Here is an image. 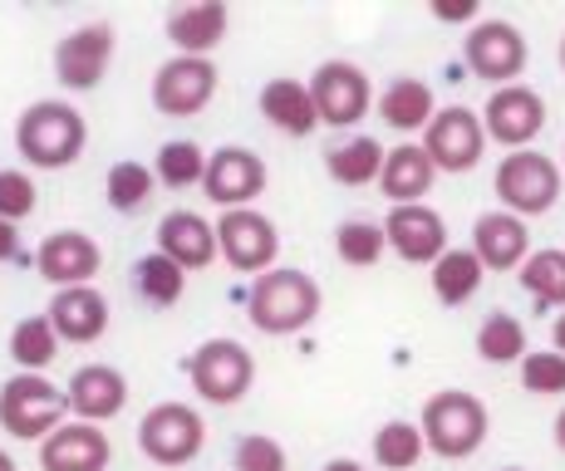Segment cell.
Wrapping results in <instances>:
<instances>
[{
	"mask_svg": "<svg viewBox=\"0 0 565 471\" xmlns=\"http://www.w3.org/2000/svg\"><path fill=\"white\" fill-rule=\"evenodd\" d=\"M433 178H438V168H433L428 148H423V142H398V148L384 158V178H379V188H384V196L394 206H413V202L428 196Z\"/></svg>",
	"mask_w": 565,
	"mask_h": 471,
	"instance_id": "cell-24",
	"label": "cell"
},
{
	"mask_svg": "<svg viewBox=\"0 0 565 471\" xmlns=\"http://www.w3.org/2000/svg\"><path fill=\"white\" fill-rule=\"evenodd\" d=\"M64 398H70V413L79 422H108L128 408V378L108 364H84L79 374L70 378Z\"/></svg>",
	"mask_w": 565,
	"mask_h": 471,
	"instance_id": "cell-20",
	"label": "cell"
},
{
	"mask_svg": "<svg viewBox=\"0 0 565 471\" xmlns=\"http://www.w3.org/2000/svg\"><path fill=\"white\" fill-rule=\"evenodd\" d=\"M134 276H138V295H143L148 304H178L182 290H188V270H182L178 260H168L162 250L138 260Z\"/></svg>",
	"mask_w": 565,
	"mask_h": 471,
	"instance_id": "cell-33",
	"label": "cell"
},
{
	"mask_svg": "<svg viewBox=\"0 0 565 471\" xmlns=\"http://www.w3.org/2000/svg\"><path fill=\"white\" fill-rule=\"evenodd\" d=\"M433 15L452 20V25H458V20H477V0H438V6H433Z\"/></svg>",
	"mask_w": 565,
	"mask_h": 471,
	"instance_id": "cell-40",
	"label": "cell"
},
{
	"mask_svg": "<svg viewBox=\"0 0 565 471\" xmlns=\"http://www.w3.org/2000/svg\"><path fill=\"white\" fill-rule=\"evenodd\" d=\"M35 266L54 290H74V285H89L99 276L104 250H99V240L84 236V232H54V236L40 240Z\"/></svg>",
	"mask_w": 565,
	"mask_h": 471,
	"instance_id": "cell-17",
	"label": "cell"
},
{
	"mask_svg": "<svg viewBox=\"0 0 565 471\" xmlns=\"http://www.w3.org/2000/svg\"><path fill=\"white\" fill-rule=\"evenodd\" d=\"M54 354H60V334H54L50 314L20 320L15 330H10V358L20 364V374H40V368H50Z\"/></svg>",
	"mask_w": 565,
	"mask_h": 471,
	"instance_id": "cell-29",
	"label": "cell"
},
{
	"mask_svg": "<svg viewBox=\"0 0 565 471\" xmlns=\"http://www.w3.org/2000/svg\"><path fill=\"white\" fill-rule=\"evenodd\" d=\"M70 418V398L45 374H15L0 388V427L20 442H45Z\"/></svg>",
	"mask_w": 565,
	"mask_h": 471,
	"instance_id": "cell-4",
	"label": "cell"
},
{
	"mask_svg": "<svg viewBox=\"0 0 565 471\" xmlns=\"http://www.w3.org/2000/svg\"><path fill=\"white\" fill-rule=\"evenodd\" d=\"M428 452L423 442V427L418 422H384L374 432V462L384 471H413Z\"/></svg>",
	"mask_w": 565,
	"mask_h": 471,
	"instance_id": "cell-31",
	"label": "cell"
},
{
	"mask_svg": "<svg viewBox=\"0 0 565 471\" xmlns=\"http://www.w3.org/2000/svg\"><path fill=\"white\" fill-rule=\"evenodd\" d=\"M236 471H290L286 447L266 432H252L236 442Z\"/></svg>",
	"mask_w": 565,
	"mask_h": 471,
	"instance_id": "cell-38",
	"label": "cell"
},
{
	"mask_svg": "<svg viewBox=\"0 0 565 471\" xmlns=\"http://www.w3.org/2000/svg\"><path fill=\"white\" fill-rule=\"evenodd\" d=\"M50 324L60 334V344H94L108 330V300L94 285H74V290H60L50 300Z\"/></svg>",
	"mask_w": 565,
	"mask_h": 471,
	"instance_id": "cell-21",
	"label": "cell"
},
{
	"mask_svg": "<svg viewBox=\"0 0 565 471\" xmlns=\"http://www.w3.org/2000/svg\"><path fill=\"white\" fill-rule=\"evenodd\" d=\"M472 250L487 270H521L531 260V232L512 212H482L472 226Z\"/></svg>",
	"mask_w": 565,
	"mask_h": 471,
	"instance_id": "cell-19",
	"label": "cell"
},
{
	"mask_svg": "<svg viewBox=\"0 0 565 471\" xmlns=\"http://www.w3.org/2000/svg\"><path fill=\"white\" fill-rule=\"evenodd\" d=\"M158 188V172H148L143 162H114L108 168V182H104V192H108V206H118V212H138V206L153 196Z\"/></svg>",
	"mask_w": 565,
	"mask_h": 471,
	"instance_id": "cell-35",
	"label": "cell"
},
{
	"mask_svg": "<svg viewBox=\"0 0 565 471\" xmlns=\"http://www.w3.org/2000/svg\"><path fill=\"white\" fill-rule=\"evenodd\" d=\"M521 388L541 393V398H561L565 393V354L561 349H541V354L521 358Z\"/></svg>",
	"mask_w": 565,
	"mask_h": 471,
	"instance_id": "cell-37",
	"label": "cell"
},
{
	"mask_svg": "<svg viewBox=\"0 0 565 471\" xmlns=\"http://www.w3.org/2000/svg\"><path fill=\"white\" fill-rule=\"evenodd\" d=\"M482 124H487V138L502 142L512 152H526L531 138L546 128V98H541L531 84H507V89H492L482 108Z\"/></svg>",
	"mask_w": 565,
	"mask_h": 471,
	"instance_id": "cell-12",
	"label": "cell"
},
{
	"mask_svg": "<svg viewBox=\"0 0 565 471\" xmlns=\"http://www.w3.org/2000/svg\"><path fill=\"white\" fill-rule=\"evenodd\" d=\"M521 285L541 310H565V250H531V260L521 266Z\"/></svg>",
	"mask_w": 565,
	"mask_h": 471,
	"instance_id": "cell-30",
	"label": "cell"
},
{
	"mask_svg": "<svg viewBox=\"0 0 565 471\" xmlns=\"http://www.w3.org/2000/svg\"><path fill=\"white\" fill-rule=\"evenodd\" d=\"M324 471H364L354 457H334V462H324Z\"/></svg>",
	"mask_w": 565,
	"mask_h": 471,
	"instance_id": "cell-42",
	"label": "cell"
},
{
	"mask_svg": "<svg viewBox=\"0 0 565 471\" xmlns=\"http://www.w3.org/2000/svg\"><path fill=\"white\" fill-rule=\"evenodd\" d=\"M477 354L487 364H521L531 354L526 349V324L516 314H487L482 330H477Z\"/></svg>",
	"mask_w": 565,
	"mask_h": 471,
	"instance_id": "cell-32",
	"label": "cell"
},
{
	"mask_svg": "<svg viewBox=\"0 0 565 471\" xmlns=\"http://www.w3.org/2000/svg\"><path fill=\"white\" fill-rule=\"evenodd\" d=\"M423 442H428V452L448 457V462H462V457H472L477 447L487 442V403L472 398V393L462 388H443L433 393L428 403H423Z\"/></svg>",
	"mask_w": 565,
	"mask_h": 471,
	"instance_id": "cell-3",
	"label": "cell"
},
{
	"mask_svg": "<svg viewBox=\"0 0 565 471\" xmlns=\"http://www.w3.org/2000/svg\"><path fill=\"white\" fill-rule=\"evenodd\" d=\"M168 40L178 45V54L212 60V50L226 40V6L222 0H192V6H178L168 15Z\"/></svg>",
	"mask_w": 565,
	"mask_h": 471,
	"instance_id": "cell-23",
	"label": "cell"
},
{
	"mask_svg": "<svg viewBox=\"0 0 565 471\" xmlns=\"http://www.w3.org/2000/svg\"><path fill=\"white\" fill-rule=\"evenodd\" d=\"M216 246H222L226 266L242 270V276L276 270V256H280L276 222H270V216H260L256 206H242V212H222V222H216Z\"/></svg>",
	"mask_w": 565,
	"mask_h": 471,
	"instance_id": "cell-9",
	"label": "cell"
},
{
	"mask_svg": "<svg viewBox=\"0 0 565 471\" xmlns=\"http://www.w3.org/2000/svg\"><path fill=\"white\" fill-rule=\"evenodd\" d=\"M556 447L565 452V408H561V418H556Z\"/></svg>",
	"mask_w": 565,
	"mask_h": 471,
	"instance_id": "cell-44",
	"label": "cell"
},
{
	"mask_svg": "<svg viewBox=\"0 0 565 471\" xmlns=\"http://www.w3.org/2000/svg\"><path fill=\"white\" fill-rule=\"evenodd\" d=\"M384 236H388V246H394V256L408 260V266H438V260L452 250L448 246V222H443L428 202L394 206L388 222H384Z\"/></svg>",
	"mask_w": 565,
	"mask_h": 471,
	"instance_id": "cell-15",
	"label": "cell"
},
{
	"mask_svg": "<svg viewBox=\"0 0 565 471\" xmlns=\"http://www.w3.org/2000/svg\"><path fill=\"white\" fill-rule=\"evenodd\" d=\"M0 471H15V462H10V457H6V452H0Z\"/></svg>",
	"mask_w": 565,
	"mask_h": 471,
	"instance_id": "cell-45",
	"label": "cell"
},
{
	"mask_svg": "<svg viewBox=\"0 0 565 471\" xmlns=\"http://www.w3.org/2000/svg\"><path fill=\"white\" fill-rule=\"evenodd\" d=\"M551 339H556V349H561V354H565V310L556 314V330H551Z\"/></svg>",
	"mask_w": 565,
	"mask_h": 471,
	"instance_id": "cell-43",
	"label": "cell"
},
{
	"mask_svg": "<svg viewBox=\"0 0 565 471\" xmlns=\"http://www.w3.org/2000/svg\"><path fill=\"white\" fill-rule=\"evenodd\" d=\"M260 114L286 138H310L315 128H320L315 94H310V84H300V79H270L266 89H260Z\"/></svg>",
	"mask_w": 565,
	"mask_h": 471,
	"instance_id": "cell-25",
	"label": "cell"
},
{
	"mask_svg": "<svg viewBox=\"0 0 565 471\" xmlns=\"http://www.w3.org/2000/svg\"><path fill=\"white\" fill-rule=\"evenodd\" d=\"M379 114H384V124L398 128V133H428L438 108H433V89L423 79H394L384 89V98H379Z\"/></svg>",
	"mask_w": 565,
	"mask_h": 471,
	"instance_id": "cell-26",
	"label": "cell"
},
{
	"mask_svg": "<svg viewBox=\"0 0 565 471\" xmlns=\"http://www.w3.org/2000/svg\"><path fill=\"white\" fill-rule=\"evenodd\" d=\"M462 54L477 79L507 89V84H516L521 69H526V35H521L512 20H477L472 35L462 40Z\"/></svg>",
	"mask_w": 565,
	"mask_h": 471,
	"instance_id": "cell-8",
	"label": "cell"
},
{
	"mask_svg": "<svg viewBox=\"0 0 565 471\" xmlns=\"http://www.w3.org/2000/svg\"><path fill=\"white\" fill-rule=\"evenodd\" d=\"M216 98V64L198 54H172L153 79V104L168 118H192Z\"/></svg>",
	"mask_w": 565,
	"mask_h": 471,
	"instance_id": "cell-13",
	"label": "cell"
},
{
	"mask_svg": "<svg viewBox=\"0 0 565 471\" xmlns=\"http://www.w3.org/2000/svg\"><path fill=\"white\" fill-rule=\"evenodd\" d=\"M84 142H89V124H84V114L74 104H64V98H40V104H30L15 124L20 158L40 172L74 168Z\"/></svg>",
	"mask_w": 565,
	"mask_h": 471,
	"instance_id": "cell-1",
	"label": "cell"
},
{
	"mask_svg": "<svg viewBox=\"0 0 565 471\" xmlns=\"http://www.w3.org/2000/svg\"><path fill=\"white\" fill-rule=\"evenodd\" d=\"M492 188L502 196V212H512L526 222V216H541L561 202V168L536 148L507 152L497 178H492Z\"/></svg>",
	"mask_w": 565,
	"mask_h": 471,
	"instance_id": "cell-5",
	"label": "cell"
},
{
	"mask_svg": "<svg viewBox=\"0 0 565 471\" xmlns=\"http://www.w3.org/2000/svg\"><path fill=\"white\" fill-rule=\"evenodd\" d=\"M20 250V236H15V222H0V260H10Z\"/></svg>",
	"mask_w": 565,
	"mask_h": 471,
	"instance_id": "cell-41",
	"label": "cell"
},
{
	"mask_svg": "<svg viewBox=\"0 0 565 471\" xmlns=\"http://www.w3.org/2000/svg\"><path fill=\"white\" fill-rule=\"evenodd\" d=\"M114 45H118V35H114V25H104V20L70 30V35L54 45V74H60V84L74 94H89L94 84L104 79L108 60H114Z\"/></svg>",
	"mask_w": 565,
	"mask_h": 471,
	"instance_id": "cell-14",
	"label": "cell"
},
{
	"mask_svg": "<svg viewBox=\"0 0 565 471\" xmlns=\"http://www.w3.org/2000/svg\"><path fill=\"white\" fill-rule=\"evenodd\" d=\"M384 246H388V236H384V226H374V222H344L340 232H334V250H340L344 266H374V260L384 256Z\"/></svg>",
	"mask_w": 565,
	"mask_h": 471,
	"instance_id": "cell-36",
	"label": "cell"
},
{
	"mask_svg": "<svg viewBox=\"0 0 565 471\" xmlns=\"http://www.w3.org/2000/svg\"><path fill=\"white\" fill-rule=\"evenodd\" d=\"M320 304H324L320 285H315L306 270H286V266L256 276L252 295H246V314H252V324L270 339L310 330V324L320 320Z\"/></svg>",
	"mask_w": 565,
	"mask_h": 471,
	"instance_id": "cell-2",
	"label": "cell"
},
{
	"mask_svg": "<svg viewBox=\"0 0 565 471\" xmlns=\"http://www.w3.org/2000/svg\"><path fill=\"white\" fill-rule=\"evenodd\" d=\"M507 471H521V467H507Z\"/></svg>",
	"mask_w": 565,
	"mask_h": 471,
	"instance_id": "cell-47",
	"label": "cell"
},
{
	"mask_svg": "<svg viewBox=\"0 0 565 471\" xmlns=\"http://www.w3.org/2000/svg\"><path fill=\"white\" fill-rule=\"evenodd\" d=\"M561 69H565V35H561Z\"/></svg>",
	"mask_w": 565,
	"mask_h": 471,
	"instance_id": "cell-46",
	"label": "cell"
},
{
	"mask_svg": "<svg viewBox=\"0 0 565 471\" xmlns=\"http://www.w3.org/2000/svg\"><path fill=\"white\" fill-rule=\"evenodd\" d=\"M108 462H114V442L99 422H64L40 442L45 471H104Z\"/></svg>",
	"mask_w": 565,
	"mask_h": 471,
	"instance_id": "cell-18",
	"label": "cell"
},
{
	"mask_svg": "<svg viewBox=\"0 0 565 471\" xmlns=\"http://www.w3.org/2000/svg\"><path fill=\"white\" fill-rule=\"evenodd\" d=\"M206 158H212V152H202L198 142H188V138L162 142L158 148V182L162 188H172V192L192 188V182L206 178Z\"/></svg>",
	"mask_w": 565,
	"mask_h": 471,
	"instance_id": "cell-34",
	"label": "cell"
},
{
	"mask_svg": "<svg viewBox=\"0 0 565 471\" xmlns=\"http://www.w3.org/2000/svg\"><path fill=\"white\" fill-rule=\"evenodd\" d=\"M188 378L206 403L232 408V403H242L246 393H252L256 358H252V349L236 344V339H206L198 354L188 358Z\"/></svg>",
	"mask_w": 565,
	"mask_h": 471,
	"instance_id": "cell-6",
	"label": "cell"
},
{
	"mask_svg": "<svg viewBox=\"0 0 565 471\" xmlns=\"http://www.w3.org/2000/svg\"><path fill=\"white\" fill-rule=\"evenodd\" d=\"M315 108H320L324 128H354L374 104V89H369V74L350 60H324L310 79Z\"/></svg>",
	"mask_w": 565,
	"mask_h": 471,
	"instance_id": "cell-11",
	"label": "cell"
},
{
	"mask_svg": "<svg viewBox=\"0 0 565 471\" xmlns=\"http://www.w3.org/2000/svg\"><path fill=\"white\" fill-rule=\"evenodd\" d=\"M482 276H487V266L477 260V250L452 246L448 256L433 266V295H438L443 304H467L477 290H482Z\"/></svg>",
	"mask_w": 565,
	"mask_h": 471,
	"instance_id": "cell-28",
	"label": "cell"
},
{
	"mask_svg": "<svg viewBox=\"0 0 565 471\" xmlns=\"http://www.w3.org/2000/svg\"><path fill=\"white\" fill-rule=\"evenodd\" d=\"M202 188L222 212H242V206H252L266 192V162L252 148H216L206 158Z\"/></svg>",
	"mask_w": 565,
	"mask_h": 471,
	"instance_id": "cell-16",
	"label": "cell"
},
{
	"mask_svg": "<svg viewBox=\"0 0 565 471\" xmlns=\"http://www.w3.org/2000/svg\"><path fill=\"white\" fill-rule=\"evenodd\" d=\"M158 250L168 260H178L182 270H202L216 260V226H206L198 212H168L158 222Z\"/></svg>",
	"mask_w": 565,
	"mask_h": 471,
	"instance_id": "cell-22",
	"label": "cell"
},
{
	"mask_svg": "<svg viewBox=\"0 0 565 471\" xmlns=\"http://www.w3.org/2000/svg\"><path fill=\"white\" fill-rule=\"evenodd\" d=\"M423 148H428L438 172H472L487 152L482 114H472V108H462V104L438 108V118H433L428 133H423Z\"/></svg>",
	"mask_w": 565,
	"mask_h": 471,
	"instance_id": "cell-10",
	"label": "cell"
},
{
	"mask_svg": "<svg viewBox=\"0 0 565 471\" xmlns=\"http://www.w3.org/2000/svg\"><path fill=\"white\" fill-rule=\"evenodd\" d=\"M384 158L388 152L379 148L374 138H350L324 152V172H330L340 188H369V182L384 178Z\"/></svg>",
	"mask_w": 565,
	"mask_h": 471,
	"instance_id": "cell-27",
	"label": "cell"
},
{
	"mask_svg": "<svg viewBox=\"0 0 565 471\" xmlns=\"http://www.w3.org/2000/svg\"><path fill=\"white\" fill-rule=\"evenodd\" d=\"M206 447V422L188 403H158L138 422V452L158 467H188Z\"/></svg>",
	"mask_w": 565,
	"mask_h": 471,
	"instance_id": "cell-7",
	"label": "cell"
},
{
	"mask_svg": "<svg viewBox=\"0 0 565 471\" xmlns=\"http://www.w3.org/2000/svg\"><path fill=\"white\" fill-rule=\"evenodd\" d=\"M35 182H30V172H15L6 168L0 172V222H20V216L35 212Z\"/></svg>",
	"mask_w": 565,
	"mask_h": 471,
	"instance_id": "cell-39",
	"label": "cell"
}]
</instances>
